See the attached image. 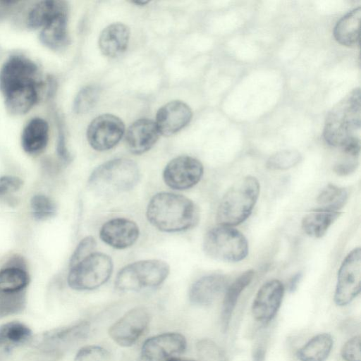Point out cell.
Instances as JSON below:
<instances>
[{"mask_svg":"<svg viewBox=\"0 0 361 361\" xmlns=\"http://www.w3.org/2000/svg\"><path fill=\"white\" fill-rule=\"evenodd\" d=\"M139 179L137 165L130 159L118 158L97 166L89 177L88 185L94 192L106 196L133 188Z\"/></svg>","mask_w":361,"mask_h":361,"instance_id":"5b68a950","label":"cell"},{"mask_svg":"<svg viewBox=\"0 0 361 361\" xmlns=\"http://www.w3.org/2000/svg\"><path fill=\"white\" fill-rule=\"evenodd\" d=\"M343 158L334 166V172L341 176L351 174L358 166V157L347 154H343Z\"/></svg>","mask_w":361,"mask_h":361,"instance_id":"f35d334b","label":"cell"},{"mask_svg":"<svg viewBox=\"0 0 361 361\" xmlns=\"http://www.w3.org/2000/svg\"><path fill=\"white\" fill-rule=\"evenodd\" d=\"M166 361H193V360H183L176 357H171Z\"/></svg>","mask_w":361,"mask_h":361,"instance_id":"f6af8a7d","label":"cell"},{"mask_svg":"<svg viewBox=\"0 0 361 361\" xmlns=\"http://www.w3.org/2000/svg\"><path fill=\"white\" fill-rule=\"evenodd\" d=\"M360 130V90L355 88L339 101L326 116L324 138L331 146L343 147L359 137Z\"/></svg>","mask_w":361,"mask_h":361,"instance_id":"3957f363","label":"cell"},{"mask_svg":"<svg viewBox=\"0 0 361 361\" xmlns=\"http://www.w3.org/2000/svg\"><path fill=\"white\" fill-rule=\"evenodd\" d=\"M190 106L180 100H174L162 106L156 115L155 123L160 135L169 136L185 127L192 119Z\"/></svg>","mask_w":361,"mask_h":361,"instance_id":"2e32d148","label":"cell"},{"mask_svg":"<svg viewBox=\"0 0 361 361\" xmlns=\"http://www.w3.org/2000/svg\"><path fill=\"white\" fill-rule=\"evenodd\" d=\"M112 271L111 258L104 253L94 252L70 267L68 284L77 290H93L105 283Z\"/></svg>","mask_w":361,"mask_h":361,"instance_id":"ba28073f","label":"cell"},{"mask_svg":"<svg viewBox=\"0 0 361 361\" xmlns=\"http://www.w3.org/2000/svg\"><path fill=\"white\" fill-rule=\"evenodd\" d=\"M340 215L339 212L316 209L302 218L301 227L307 235L319 238L326 233Z\"/></svg>","mask_w":361,"mask_h":361,"instance_id":"484cf974","label":"cell"},{"mask_svg":"<svg viewBox=\"0 0 361 361\" xmlns=\"http://www.w3.org/2000/svg\"><path fill=\"white\" fill-rule=\"evenodd\" d=\"M32 331L19 322H10L0 326V353H6L28 342Z\"/></svg>","mask_w":361,"mask_h":361,"instance_id":"4316f807","label":"cell"},{"mask_svg":"<svg viewBox=\"0 0 361 361\" xmlns=\"http://www.w3.org/2000/svg\"><path fill=\"white\" fill-rule=\"evenodd\" d=\"M56 150L59 157L63 162L68 163L71 161V156L66 147L65 137L61 130L59 133Z\"/></svg>","mask_w":361,"mask_h":361,"instance_id":"60d3db41","label":"cell"},{"mask_svg":"<svg viewBox=\"0 0 361 361\" xmlns=\"http://www.w3.org/2000/svg\"><path fill=\"white\" fill-rule=\"evenodd\" d=\"M100 88L96 85H87L81 89L73 102V111L80 114L91 110L98 101Z\"/></svg>","mask_w":361,"mask_h":361,"instance_id":"4dcf8cb0","label":"cell"},{"mask_svg":"<svg viewBox=\"0 0 361 361\" xmlns=\"http://www.w3.org/2000/svg\"><path fill=\"white\" fill-rule=\"evenodd\" d=\"M130 30L121 23H114L106 27L99 37V47L102 53L114 58L123 53L128 44Z\"/></svg>","mask_w":361,"mask_h":361,"instance_id":"ffe728a7","label":"cell"},{"mask_svg":"<svg viewBox=\"0 0 361 361\" xmlns=\"http://www.w3.org/2000/svg\"><path fill=\"white\" fill-rule=\"evenodd\" d=\"M30 207L34 218L44 220L54 216L56 212L55 203L44 195H35L30 201Z\"/></svg>","mask_w":361,"mask_h":361,"instance_id":"836d02e7","label":"cell"},{"mask_svg":"<svg viewBox=\"0 0 361 361\" xmlns=\"http://www.w3.org/2000/svg\"><path fill=\"white\" fill-rule=\"evenodd\" d=\"M334 339L328 333H321L310 338L297 351L300 361H324L329 357Z\"/></svg>","mask_w":361,"mask_h":361,"instance_id":"d4e9b609","label":"cell"},{"mask_svg":"<svg viewBox=\"0 0 361 361\" xmlns=\"http://www.w3.org/2000/svg\"><path fill=\"white\" fill-rule=\"evenodd\" d=\"M302 273L298 272V273L295 274L291 278V279L290 280L289 286H288V289H289L290 292H294L296 290V288L298 286V283H300V281L302 279Z\"/></svg>","mask_w":361,"mask_h":361,"instance_id":"ee69618b","label":"cell"},{"mask_svg":"<svg viewBox=\"0 0 361 361\" xmlns=\"http://www.w3.org/2000/svg\"><path fill=\"white\" fill-rule=\"evenodd\" d=\"M150 321L148 310L136 307L126 312L109 329L111 339L122 347L134 345L142 336Z\"/></svg>","mask_w":361,"mask_h":361,"instance_id":"30bf717a","label":"cell"},{"mask_svg":"<svg viewBox=\"0 0 361 361\" xmlns=\"http://www.w3.org/2000/svg\"><path fill=\"white\" fill-rule=\"evenodd\" d=\"M301 159V154L296 150H282L272 154L268 159L266 166L270 170H287L296 166Z\"/></svg>","mask_w":361,"mask_h":361,"instance_id":"1f68e13d","label":"cell"},{"mask_svg":"<svg viewBox=\"0 0 361 361\" xmlns=\"http://www.w3.org/2000/svg\"><path fill=\"white\" fill-rule=\"evenodd\" d=\"M108 357L107 350L96 345L81 348L75 355L74 361H104Z\"/></svg>","mask_w":361,"mask_h":361,"instance_id":"8d00e7d4","label":"cell"},{"mask_svg":"<svg viewBox=\"0 0 361 361\" xmlns=\"http://www.w3.org/2000/svg\"><path fill=\"white\" fill-rule=\"evenodd\" d=\"M146 216L154 227L169 233L188 230L199 220L198 209L191 200L168 192H159L151 198Z\"/></svg>","mask_w":361,"mask_h":361,"instance_id":"7a4b0ae2","label":"cell"},{"mask_svg":"<svg viewBox=\"0 0 361 361\" xmlns=\"http://www.w3.org/2000/svg\"><path fill=\"white\" fill-rule=\"evenodd\" d=\"M260 190L258 180L246 176L235 183L224 195L216 212L219 225L235 226L244 222L250 215Z\"/></svg>","mask_w":361,"mask_h":361,"instance_id":"277c9868","label":"cell"},{"mask_svg":"<svg viewBox=\"0 0 361 361\" xmlns=\"http://www.w3.org/2000/svg\"><path fill=\"white\" fill-rule=\"evenodd\" d=\"M227 287L228 279L225 275H206L192 285L189 291V299L194 305L207 306L212 304Z\"/></svg>","mask_w":361,"mask_h":361,"instance_id":"d6986e66","label":"cell"},{"mask_svg":"<svg viewBox=\"0 0 361 361\" xmlns=\"http://www.w3.org/2000/svg\"><path fill=\"white\" fill-rule=\"evenodd\" d=\"M89 331V322L82 320L43 333L37 339L36 344L46 352L60 354L85 338Z\"/></svg>","mask_w":361,"mask_h":361,"instance_id":"8fae6325","label":"cell"},{"mask_svg":"<svg viewBox=\"0 0 361 361\" xmlns=\"http://www.w3.org/2000/svg\"><path fill=\"white\" fill-rule=\"evenodd\" d=\"M341 355L345 361H361L360 336H353L348 340L341 348Z\"/></svg>","mask_w":361,"mask_h":361,"instance_id":"74e56055","label":"cell"},{"mask_svg":"<svg viewBox=\"0 0 361 361\" xmlns=\"http://www.w3.org/2000/svg\"><path fill=\"white\" fill-rule=\"evenodd\" d=\"M360 6L349 11L336 23L334 29V37L341 44L352 47L360 41Z\"/></svg>","mask_w":361,"mask_h":361,"instance_id":"cb8c5ba5","label":"cell"},{"mask_svg":"<svg viewBox=\"0 0 361 361\" xmlns=\"http://www.w3.org/2000/svg\"><path fill=\"white\" fill-rule=\"evenodd\" d=\"M25 305V291L0 293V318L20 312Z\"/></svg>","mask_w":361,"mask_h":361,"instance_id":"d6a6232c","label":"cell"},{"mask_svg":"<svg viewBox=\"0 0 361 361\" xmlns=\"http://www.w3.org/2000/svg\"><path fill=\"white\" fill-rule=\"evenodd\" d=\"M149 1H132V3L133 4H135L136 5H141V6H144L145 4H147Z\"/></svg>","mask_w":361,"mask_h":361,"instance_id":"bcb514c9","label":"cell"},{"mask_svg":"<svg viewBox=\"0 0 361 361\" xmlns=\"http://www.w3.org/2000/svg\"><path fill=\"white\" fill-rule=\"evenodd\" d=\"M203 250L212 259L238 262L247 257L249 248L247 240L241 232L230 226L219 225L206 233Z\"/></svg>","mask_w":361,"mask_h":361,"instance_id":"52a82bcc","label":"cell"},{"mask_svg":"<svg viewBox=\"0 0 361 361\" xmlns=\"http://www.w3.org/2000/svg\"><path fill=\"white\" fill-rule=\"evenodd\" d=\"M170 271L169 264L161 259H146L129 264L118 273L115 286L122 291H138L160 286Z\"/></svg>","mask_w":361,"mask_h":361,"instance_id":"8992f818","label":"cell"},{"mask_svg":"<svg viewBox=\"0 0 361 361\" xmlns=\"http://www.w3.org/2000/svg\"><path fill=\"white\" fill-rule=\"evenodd\" d=\"M124 133L125 125L122 120L105 114L91 121L87 129V139L94 149L106 151L115 147Z\"/></svg>","mask_w":361,"mask_h":361,"instance_id":"4fadbf2b","label":"cell"},{"mask_svg":"<svg viewBox=\"0 0 361 361\" xmlns=\"http://www.w3.org/2000/svg\"><path fill=\"white\" fill-rule=\"evenodd\" d=\"M101 240L116 249H126L133 245L139 237V228L126 218H114L103 224L99 231Z\"/></svg>","mask_w":361,"mask_h":361,"instance_id":"e0dca14e","label":"cell"},{"mask_svg":"<svg viewBox=\"0 0 361 361\" xmlns=\"http://www.w3.org/2000/svg\"><path fill=\"white\" fill-rule=\"evenodd\" d=\"M37 65L22 55H13L0 69V91L12 115L27 113L37 103L40 85Z\"/></svg>","mask_w":361,"mask_h":361,"instance_id":"6da1fadb","label":"cell"},{"mask_svg":"<svg viewBox=\"0 0 361 361\" xmlns=\"http://www.w3.org/2000/svg\"><path fill=\"white\" fill-rule=\"evenodd\" d=\"M159 135L155 121L146 118H140L128 128L126 142L132 153L141 154L153 147Z\"/></svg>","mask_w":361,"mask_h":361,"instance_id":"ac0fdd59","label":"cell"},{"mask_svg":"<svg viewBox=\"0 0 361 361\" xmlns=\"http://www.w3.org/2000/svg\"><path fill=\"white\" fill-rule=\"evenodd\" d=\"M348 200V192L343 188L334 184H328L319 192L317 202L319 205L317 209L338 212Z\"/></svg>","mask_w":361,"mask_h":361,"instance_id":"f546056e","label":"cell"},{"mask_svg":"<svg viewBox=\"0 0 361 361\" xmlns=\"http://www.w3.org/2000/svg\"><path fill=\"white\" fill-rule=\"evenodd\" d=\"M265 357V348L262 345H257L252 353L253 361H264Z\"/></svg>","mask_w":361,"mask_h":361,"instance_id":"7bdbcfd3","label":"cell"},{"mask_svg":"<svg viewBox=\"0 0 361 361\" xmlns=\"http://www.w3.org/2000/svg\"><path fill=\"white\" fill-rule=\"evenodd\" d=\"M49 140V126L42 118L31 119L25 126L21 135V145L23 150L35 154L46 147Z\"/></svg>","mask_w":361,"mask_h":361,"instance_id":"603a6c76","label":"cell"},{"mask_svg":"<svg viewBox=\"0 0 361 361\" xmlns=\"http://www.w3.org/2000/svg\"><path fill=\"white\" fill-rule=\"evenodd\" d=\"M29 282V275L23 267L8 266L0 271V293L25 291Z\"/></svg>","mask_w":361,"mask_h":361,"instance_id":"f1b7e54d","label":"cell"},{"mask_svg":"<svg viewBox=\"0 0 361 361\" xmlns=\"http://www.w3.org/2000/svg\"><path fill=\"white\" fill-rule=\"evenodd\" d=\"M254 276L255 271L252 269L247 270L226 288L221 314L223 331H227L238 300L243 291L252 281Z\"/></svg>","mask_w":361,"mask_h":361,"instance_id":"7402d4cb","label":"cell"},{"mask_svg":"<svg viewBox=\"0 0 361 361\" xmlns=\"http://www.w3.org/2000/svg\"><path fill=\"white\" fill-rule=\"evenodd\" d=\"M361 289V249L350 251L342 262L337 277L334 300L338 306L349 304Z\"/></svg>","mask_w":361,"mask_h":361,"instance_id":"9c48e42d","label":"cell"},{"mask_svg":"<svg viewBox=\"0 0 361 361\" xmlns=\"http://www.w3.org/2000/svg\"><path fill=\"white\" fill-rule=\"evenodd\" d=\"M203 173V166L198 159L189 156H179L166 164L163 171V179L169 188L183 190L197 184Z\"/></svg>","mask_w":361,"mask_h":361,"instance_id":"7c38bea8","label":"cell"},{"mask_svg":"<svg viewBox=\"0 0 361 361\" xmlns=\"http://www.w3.org/2000/svg\"><path fill=\"white\" fill-rule=\"evenodd\" d=\"M68 11V4L64 1L47 0L37 2L30 11L27 24L30 28H39L56 14Z\"/></svg>","mask_w":361,"mask_h":361,"instance_id":"83f0119b","label":"cell"},{"mask_svg":"<svg viewBox=\"0 0 361 361\" xmlns=\"http://www.w3.org/2000/svg\"><path fill=\"white\" fill-rule=\"evenodd\" d=\"M200 357L203 361H226L224 354L212 341L204 339L197 345Z\"/></svg>","mask_w":361,"mask_h":361,"instance_id":"e575fe53","label":"cell"},{"mask_svg":"<svg viewBox=\"0 0 361 361\" xmlns=\"http://www.w3.org/2000/svg\"><path fill=\"white\" fill-rule=\"evenodd\" d=\"M19 1H0V21L18 5Z\"/></svg>","mask_w":361,"mask_h":361,"instance_id":"b9f144b4","label":"cell"},{"mask_svg":"<svg viewBox=\"0 0 361 361\" xmlns=\"http://www.w3.org/2000/svg\"><path fill=\"white\" fill-rule=\"evenodd\" d=\"M23 185V181L16 176H3L0 177V198L17 192Z\"/></svg>","mask_w":361,"mask_h":361,"instance_id":"ab89813d","label":"cell"},{"mask_svg":"<svg viewBox=\"0 0 361 361\" xmlns=\"http://www.w3.org/2000/svg\"><path fill=\"white\" fill-rule=\"evenodd\" d=\"M96 246V240L92 236H87L82 239L71 255L70 267L95 252Z\"/></svg>","mask_w":361,"mask_h":361,"instance_id":"d590c367","label":"cell"},{"mask_svg":"<svg viewBox=\"0 0 361 361\" xmlns=\"http://www.w3.org/2000/svg\"><path fill=\"white\" fill-rule=\"evenodd\" d=\"M67 21L68 11H62L48 20L39 33L41 42L53 50H59L66 46L68 43Z\"/></svg>","mask_w":361,"mask_h":361,"instance_id":"44dd1931","label":"cell"},{"mask_svg":"<svg viewBox=\"0 0 361 361\" xmlns=\"http://www.w3.org/2000/svg\"><path fill=\"white\" fill-rule=\"evenodd\" d=\"M187 345L185 336L179 333L169 332L147 338L141 348L144 361H166L183 353Z\"/></svg>","mask_w":361,"mask_h":361,"instance_id":"5bb4252c","label":"cell"},{"mask_svg":"<svg viewBox=\"0 0 361 361\" xmlns=\"http://www.w3.org/2000/svg\"><path fill=\"white\" fill-rule=\"evenodd\" d=\"M284 286L278 279L264 283L258 290L252 304L254 318L262 323L270 322L280 308Z\"/></svg>","mask_w":361,"mask_h":361,"instance_id":"9a60e30c","label":"cell"}]
</instances>
